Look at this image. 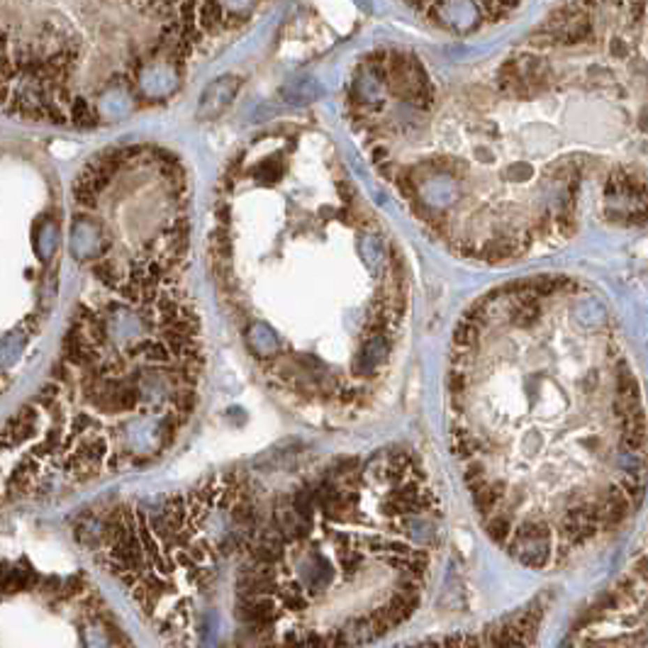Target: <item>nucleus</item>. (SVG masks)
Segmentation results:
<instances>
[{"instance_id": "20e7f679", "label": "nucleus", "mask_w": 648, "mask_h": 648, "mask_svg": "<svg viewBox=\"0 0 648 648\" xmlns=\"http://www.w3.org/2000/svg\"><path fill=\"white\" fill-rule=\"evenodd\" d=\"M566 648H648L644 546L578 619Z\"/></svg>"}, {"instance_id": "423d86ee", "label": "nucleus", "mask_w": 648, "mask_h": 648, "mask_svg": "<svg viewBox=\"0 0 648 648\" xmlns=\"http://www.w3.org/2000/svg\"><path fill=\"white\" fill-rule=\"evenodd\" d=\"M610 49H612V52H615L619 59H624V56H626V44H624V42H619V39H615Z\"/></svg>"}, {"instance_id": "9d476101", "label": "nucleus", "mask_w": 648, "mask_h": 648, "mask_svg": "<svg viewBox=\"0 0 648 648\" xmlns=\"http://www.w3.org/2000/svg\"><path fill=\"white\" fill-rule=\"evenodd\" d=\"M631 3H634V0H631Z\"/></svg>"}, {"instance_id": "39448f33", "label": "nucleus", "mask_w": 648, "mask_h": 648, "mask_svg": "<svg viewBox=\"0 0 648 648\" xmlns=\"http://www.w3.org/2000/svg\"><path fill=\"white\" fill-rule=\"evenodd\" d=\"M571 5H573V8H575V10H580V13H585L587 8H595V5H597V0H573Z\"/></svg>"}, {"instance_id": "f257e3e1", "label": "nucleus", "mask_w": 648, "mask_h": 648, "mask_svg": "<svg viewBox=\"0 0 648 648\" xmlns=\"http://www.w3.org/2000/svg\"><path fill=\"white\" fill-rule=\"evenodd\" d=\"M444 534L424 458L380 446L120 507L100 556L171 648H366L424 605Z\"/></svg>"}, {"instance_id": "7ed1b4c3", "label": "nucleus", "mask_w": 648, "mask_h": 648, "mask_svg": "<svg viewBox=\"0 0 648 648\" xmlns=\"http://www.w3.org/2000/svg\"><path fill=\"white\" fill-rule=\"evenodd\" d=\"M78 308L42 407L68 481L86 483L163 456L190 424L205 373L200 317L166 261L132 259Z\"/></svg>"}, {"instance_id": "f03ea898", "label": "nucleus", "mask_w": 648, "mask_h": 648, "mask_svg": "<svg viewBox=\"0 0 648 648\" xmlns=\"http://www.w3.org/2000/svg\"><path fill=\"white\" fill-rule=\"evenodd\" d=\"M556 278L473 303L446 373L451 456L483 532L551 571L629 522L644 497V390L592 300L551 324Z\"/></svg>"}, {"instance_id": "0eeeda50", "label": "nucleus", "mask_w": 648, "mask_h": 648, "mask_svg": "<svg viewBox=\"0 0 648 648\" xmlns=\"http://www.w3.org/2000/svg\"><path fill=\"white\" fill-rule=\"evenodd\" d=\"M217 222H220V225H227V222H229V207L227 205L217 207Z\"/></svg>"}, {"instance_id": "1a4fd4ad", "label": "nucleus", "mask_w": 648, "mask_h": 648, "mask_svg": "<svg viewBox=\"0 0 648 648\" xmlns=\"http://www.w3.org/2000/svg\"><path fill=\"white\" fill-rule=\"evenodd\" d=\"M615 3H619V0H615Z\"/></svg>"}, {"instance_id": "6e6552de", "label": "nucleus", "mask_w": 648, "mask_h": 648, "mask_svg": "<svg viewBox=\"0 0 648 648\" xmlns=\"http://www.w3.org/2000/svg\"><path fill=\"white\" fill-rule=\"evenodd\" d=\"M517 3H519V0H497V5H499V8H504V10H509L512 5H517Z\"/></svg>"}]
</instances>
